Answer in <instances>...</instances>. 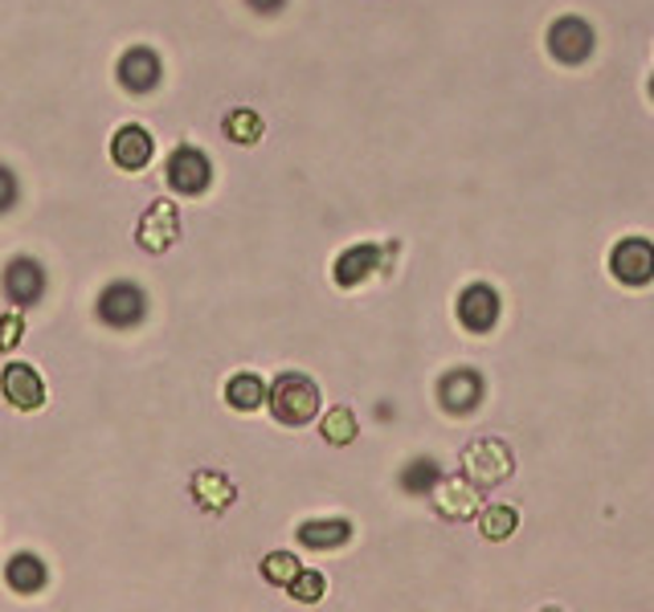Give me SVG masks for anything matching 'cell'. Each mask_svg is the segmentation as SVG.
Returning a JSON list of instances; mask_svg holds the SVG:
<instances>
[{"label":"cell","instance_id":"cell-26","mask_svg":"<svg viewBox=\"0 0 654 612\" xmlns=\"http://www.w3.org/2000/svg\"><path fill=\"white\" fill-rule=\"evenodd\" d=\"M21 331H26L21 314H4V319H0V351H13L17 343H21Z\"/></svg>","mask_w":654,"mask_h":612},{"label":"cell","instance_id":"cell-2","mask_svg":"<svg viewBox=\"0 0 654 612\" xmlns=\"http://www.w3.org/2000/svg\"><path fill=\"white\" fill-rule=\"evenodd\" d=\"M164 175H168V188L180 192V197H197L209 188L214 180V168H209V155L197 148H177L164 163Z\"/></svg>","mask_w":654,"mask_h":612},{"label":"cell","instance_id":"cell-9","mask_svg":"<svg viewBox=\"0 0 654 612\" xmlns=\"http://www.w3.org/2000/svg\"><path fill=\"white\" fill-rule=\"evenodd\" d=\"M458 323H463L466 331H475V335H487L490 327L499 323V294L490 287H483V282L466 287L463 294H458Z\"/></svg>","mask_w":654,"mask_h":612},{"label":"cell","instance_id":"cell-22","mask_svg":"<svg viewBox=\"0 0 654 612\" xmlns=\"http://www.w3.org/2000/svg\"><path fill=\"white\" fill-rule=\"evenodd\" d=\"M360 429H356V417H353V409H331V413L324 417V438L331 441V445H348V441L356 438Z\"/></svg>","mask_w":654,"mask_h":612},{"label":"cell","instance_id":"cell-16","mask_svg":"<svg viewBox=\"0 0 654 612\" xmlns=\"http://www.w3.org/2000/svg\"><path fill=\"white\" fill-rule=\"evenodd\" d=\"M4 584L13 588V592H38L41 584H46V563L38 560V555H29V551H21V555H13V560L4 563Z\"/></svg>","mask_w":654,"mask_h":612},{"label":"cell","instance_id":"cell-8","mask_svg":"<svg viewBox=\"0 0 654 612\" xmlns=\"http://www.w3.org/2000/svg\"><path fill=\"white\" fill-rule=\"evenodd\" d=\"M0 392L4 400L21 409V413H33L46 404V384H41V375L29 368V363H9L4 372H0Z\"/></svg>","mask_w":654,"mask_h":612},{"label":"cell","instance_id":"cell-12","mask_svg":"<svg viewBox=\"0 0 654 612\" xmlns=\"http://www.w3.org/2000/svg\"><path fill=\"white\" fill-rule=\"evenodd\" d=\"M151 151H156V143H151V136L143 131V127L127 123L115 131L111 139V160L123 168V172H139V168H148Z\"/></svg>","mask_w":654,"mask_h":612},{"label":"cell","instance_id":"cell-19","mask_svg":"<svg viewBox=\"0 0 654 612\" xmlns=\"http://www.w3.org/2000/svg\"><path fill=\"white\" fill-rule=\"evenodd\" d=\"M226 400L234 409H241V413H250V409H258L266 400V384L254 372H241L226 384Z\"/></svg>","mask_w":654,"mask_h":612},{"label":"cell","instance_id":"cell-25","mask_svg":"<svg viewBox=\"0 0 654 612\" xmlns=\"http://www.w3.org/2000/svg\"><path fill=\"white\" fill-rule=\"evenodd\" d=\"M287 588H290V596L299 600V604H315V600L324 596L327 584H324V575H319V572H299Z\"/></svg>","mask_w":654,"mask_h":612},{"label":"cell","instance_id":"cell-14","mask_svg":"<svg viewBox=\"0 0 654 612\" xmlns=\"http://www.w3.org/2000/svg\"><path fill=\"white\" fill-rule=\"evenodd\" d=\"M377 265H380L377 245H353V250H344L340 258H336L331 278H336V287H356V282H365Z\"/></svg>","mask_w":654,"mask_h":612},{"label":"cell","instance_id":"cell-10","mask_svg":"<svg viewBox=\"0 0 654 612\" xmlns=\"http://www.w3.org/2000/svg\"><path fill=\"white\" fill-rule=\"evenodd\" d=\"M438 400L442 409L454 417H466L478 409V400H483V375L470 372V368H458V372H446L438 384Z\"/></svg>","mask_w":654,"mask_h":612},{"label":"cell","instance_id":"cell-17","mask_svg":"<svg viewBox=\"0 0 654 612\" xmlns=\"http://www.w3.org/2000/svg\"><path fill=\"white\" fill-rule=\"evenodd\" d=\"M434 499H438V511L446 514V519H470V514L478 511V494H475V486H466V474L450 478V482L442 486V494H434Z\"/></svg>","mask_w":654,"mask_h":612},{"label":"cell","instance_id":"cell-4","mask_svg":"<svg viewBox=\"0 0 654 612\" xmlns=\"http://www.w3.org/2000/svg\"><path fill=\"white\" fill-rule=\"evenodd\" d=\"M463 465L470 482L495 486V482H504V478L512 474V453H507V445H499L495 438H483L463 453Z\"/></svg>","mask_w":654,"mask_h":612},{"label":"cell","instance_id":"cell-1","mask_svg":"<svg viewBox=\"0 0 654 612\" xmlns=\"http://www.w3.org/2000/svg\"><path fill=\"white\" fill-rule=\"evenodd\" d=\"M270 413L283 425H307L319 413V388L299 372L278 375L275 384H270Z\"/></svg>","mask_w":654,"mask_h":612},{"label":"cell","instance_id":"cell-18","mask_svg":"<svg viewBox=\"0 0 654 612\" xmlns=\"http://www.w3.org/2000/svg\"><path fill=\"white\" fill-rule=\"evenodd\" d=\"M192 494H197V502H201L205 511H226L229 502L238 499L234 494V486H229V478H221V474H214V470H205V474H197L192 478Z\"/></svg>","mask_w":654,"mask_h":612},{"label":"cell","instance_id":"cell-3","mask_svg":"<svg viewBox=\"0 0 654 612\" xmlns=\"http://www.w3.org/2000/svg\"><path fill=\"white\" fill-rule=\"evenodd\" d=\"M610 270L622 287H646V282H654V245L646 238L617 241L610 253Z\"/></svg>","mask_w":654,"mask_h":612},{"label":"cell","instance_id":"cell-6","mask_svg":"<svg viewBox=\"0 0 654 612\" xmlns=\"http://www.w3.org/2000/svg\"><path fill=\"white\" fill-rule=\"evenodd\" d=\"M143 311H148V299L131 282H111L99 294V319L107 327H136L143 319Z\"/></svg>","mask_w":654,"mask_h":612},{"label":"cell","instance_id":"cell-23","mask_svg":"<svg viewBox=\"0 0 654 612\" xmlns=\"http://www.w3.org/2000/svg\"><path fill=\"white\" fill-rule=\"evenodd\" d=\"M303 568H299V560L290 555V551H270L262 560V575L270 580V584H290L295 575H299Z\"/></svg>","mask_w":654,"mask_h":612},{"label":"cell","instance_id":"cell-7","mask_svg":"<svg viewBox=\"0 0 654 612\" xmlns=\"http://www.w3.org/2000/svg\"><path fill=\"white\" fill-rule=\"evenodd\" d=\"M139 245L148 253H164L172 241L180 238V217H177V204L172 200H156L148 213L139 217V229H136Z\"/></svg>","mask_w":654,"mask_h":612},{"label":"cell","instance_id":"cell-15","mask_svg":"<svg viewBox=\"0 0 654 612\" xmlns=\"http://www.w3.org/2000/svg\"><path fill=\"white\" fill-rule=\"evenodd\" d=\"M299 543L311 551H331L340 548V543H348V535H353V523H344V519H324V523H303L299 531Z\"/></svg>","mask_w":654,"mask_h":612},{"label":"cell","instance_id":"cell-13","mask_svg":"<svg viewBox=\"0 0 654 612\" xmlns=\"http://www.w3.org/2000/svg\"><path fill=\"white\" fill-rule=\"evenodd\" d=\"M160 58L151 50H127L123 58H119V82H123V90H131V94H148V90L160 87Z\"/></svg>","mask_w":654,"mask_h":612},{"label":"cell","instance_id":"cell-28","mask_svg":"<svg viewBox=\"0 0 654 612\" xmlns=\"http://www.w3.org/2000/svg\"><path fill=\"white\" fill-rule=\"evenodd\" d=\"M258 13H275V9H283V0H250Z\"/></svg>","mask_w":654,"mask_h":612},{"label":"cell","instance_id":"cell-5","mask_svg":"<svg viewBox=\"0 0 654 612\" xmlns=\"http://www.w3.org/2000/svg\"><path fill=\"white\" fill-rule=\"evenodd\" d=\"M548 53H553L561 66L589 62V53H593V29L585 26L581 17H561V21L548 29Z\"/></svg>","mask_w":654,"mask_h":612},{"label":"cell","instance_id":"cell-29","mask_svg":"<svg viewBox=\"0 0 654 612\" xmlns=\"http://www.w3.org/2000/svg\"><path fill=\"white\" fill-rule=\"evenodd\" d=\"M651 94H654V78H651Z\"/></svg>","mask_w":654,"mask_h":612},{"label":"cell","instance_id":"cell-11","mask_svg":"<svg viewBox=\"0 0 654 612\" xmlns=\"http://www.w3.org/2000/svg\"><path fill=\"white\" fill-rule=\"evenodd\" d=\"M41 290H46V270H41L33 258H17L9 270H4V294L9 302L17 307H33L41 299Z\"/></svg>","mask_w":654,"mask_h":612},{"label":"cell","instance_id":"cell-24","mask_svg":"<svg viewBox=\"0 0 654 612\" xmlns=\"http://www.w3.org/2000/svg\"><path fill=\"white\" fill-rule=\"evenodd\" d=\"M478 526H483V535L487 539H507L516 531V511H512V506H490V511H483Z\"/></svg>","mask_w":654,"mask_h":612},{"label":"cell","instance_id":"cell-27","mask_svg":"<svg viewBox=\"0 0 654 612\" xmlns=\"http://www.w3.org/2000/svg\"><path fill=\"white\" fill-rule=\"evenodd\" d=\"M17 204V180L9 168H0V213H9Z\"/></svg>","mask_w":654,"mask_h":612},{"label":"cell","instance_id":"cell-20","mask_svg":"<svg viewBox=\"0 0 654 612\" xmlns=\"http://www.w3.org/2000/svg\"><path fill=\"white\" fill-rule=\"evenodd\" d=\"M438 482H442V470H438V462H429V458L409 462L405 465V474H402V486L409 490V494H429Z\"/></svg>","mask_w":654,"mask_h":612},{"label":"cell","instance_id":"cell-21","mask_svg":"<svg viewBox=\"0 0 654 612\" xmlns=\"http://www.w3.org/2000/svg\"><path fill=\"white\" fill-rule=\"evenodd\" d=\"M226 136L234 139V143H258V139H262V114L246 111V107L226 114Z\"/></svg>","mask_w":654,"mask_h":612}]
</instances>
